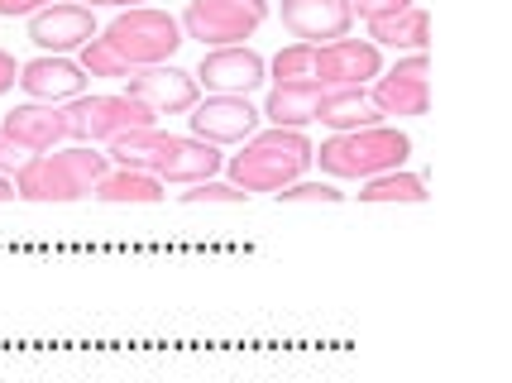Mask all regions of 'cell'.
Returning a JSON list of instances; mask_svg holds the SVG:
<instances>
[{"label": "cell", "mask_w": 512, "mask_h": 383, "mask_svg": "<svg viewBox=\"0 0 512 383\" xmlns=\"http://www.w3.org/2000/svg\"><path fill=\"white\" fill-rule=\"evenodd\" d=\"M350 5V15H364V20H383V15H398L407 10L412 0H345Z\"/></svg>", "instance_id": "obj_27"}, {"label": "cell", "mask_w": 512, "mask_h": 383, "mask_svg": "<svg viewBox=\"0 0 512 383\" xmlns=\"http://www.w3.org/2000/svg\"><path fill=\"white\" fill-rule=\"evenodd\" d=\"M426 72H431V63H426V48H422V53H412L407 63H398V68H393V77H407V82H426Z\"/></svg>", "instance_id": "obj_28"}, {"label": "cell", "mask_w": 512, "mask_h": 383, "mask_svg": "<svg viewBox=\"0 0 512 383\" xmlns=\"http://www.w3.org/2000/svg\"><path fill=\"white\" fill-rule=\"evenodd\" d=\"M379 68V44H369V39L316 44V82L321 87H364L369 77H379Z\"/></svg>", "instance_id": "obj_7"}, {"label": "cell", "mask_w": 512, "mask_h": 383, "mask_svg": "<svg viewBox=\"0 0 512 383\" xmlns=\"http://www.w3.org/2000/svg\"><path fill=\"white\" fill-rule=\"evenodd\" d=\"M326 87L321 82H283V87L268 91L264 115L278 125V130H302L316 120V106H321Z\"/></svg>", "instance_id": "obj_17"}, {"label": "cell", "mask_w": 512, "mask_h": 383, "mask_svg": "<svg viewBox=\"0 0 512 383\" xmlns=\"http://www.w3.org/2000/svg\"><path fill=\"white\" fill-rule=\"evenodd\" d=\"M72 5H130V10H139V5H144V0H72Z\"/></svg>", "instance_id": "obj_31"}, {"label": "cell", "mask_w": 512, "mask_h": 383, "mask_svg": "<svg viewBox=\"0 0 512 383\" xmlns=\"http://www.w3.org/2000/svg\"><path fill=\"white\" fill-rule=\"evenodd\" d=\"M216 168H221V154H216V144H206V139H182V135H173V139H168V154H163V163L154 168V178H158V182H182V187H192V182L216 178Z\"/></svg>", "instance_id": "obj_14"}, {"label": "cell", "mask_w": 512, "mask_h": 383, "mask_svg": "<svg viewBox=\"0 0 512 383\" xmlns=\"http://www.w3.org/2000/svg\"><path fill=\"white\" fill-rule=\"evenodd\" d=\"M29 39L39 48H53V53L82 48L96 39V15L87 5H44L29 15Z\"/></svg>", "instance_id": "obj_12"}, {"label": "cell", "mask_w": 512, "mask_h": 383, "mask_svg": "<svg viewBox=\"0 0 512 383\" xmlns=\"http://www.w3.org/2000/svg\"><path fill=\"white\" fill-rule=\"evenodd\" d=\"M249 192H240L235 182H192V192H182V206H216V202H225V206H240Z\"/></svg>", "instance_id": "obj_24"}, {"label": "cell", "mask_w": 512, "mask_h": 383, "mask_svg": "<svg viewBox=\"0 0 512 383\" xmlns=\"http://www.w3.org/2000/svg\"><path fill=\"white\" fill-rule=\"evenodd\" d=\"M91 197H101L106 206H154L163 202V182L154 173H130V168H111L106 178L96 182V192Z\"/></svg>", "instance_id": "obj_18"}, {"label": "cell", "mask_w": 512, "mask_h": 383, "mask_svg": "<svg viewBox=\"0 0 512 383\" xmlns=\"http://www.w3.org/2000/svg\"><path fill=\"white\" fill-rule=\"evenodd\" d=\"M350 5L345 0H283V29L302 44H335L350 34Z\"/></svg>", "instance_id": "obj_11"}, {"label": "cell", "mask_w": 512, "mask_h": 383, "mask_svg": "<svg viewBox=\"0 0 512 383\" xmlns=\"http://www.w3.org/2000/svg\"><path fill=\"white\" fill-rule=\"evenodd\" d=\"M192 139H206V144H240V139L254 135L259 125V111L249 106V96H206L192 106Z\"/></svg>", "instance_id": "obj_8"}, {"label": "cell", "mask_w": 512, "mask_h": 383, "mask_svg": "<svg viewBox=\"0 0 512 383\" xmlns=\"http://www.w3.org/2000/svg\"><path fill=\"white\" fill-rule=\"evenodd\" d=\"M106 173H111V158L87 149V144L34 154L15 173V197H24V202H82L96 192V182Z\"/></svg>", "instance_id": "obj_1"}, {"label": "cell", "mask_w": 512, "mask_h": 383, "mask_svg": "<svg viewBox=\"0 0 512 383\" xmlns=\"http://www.w3.org/2000/svg\"><path fill=\"white\" fill-rule=\"evenodd\" d=\"M316 120H321V125H331L335 135H350V130H369V125H379L383 115H379V106L369 101V91L364 87H326L321 106H316Z\"/></svg>", "instance_id": "obj_15"}, {"label": "cell", "mask_w": 512, "mask_h": 383, "mask_svg": "<svg viewBox=\"0 0 512 383\" xmlns=\"http://www.w3.org/2000/svg\"><path fill=\"white\" fill-rule=\"evenodd\" d=\"M0 202H15V182L0 178Z\"/></svg>", "instance_id": "obj_32"}, {"label": "cell", "mask_w": 512, "mask_h": 383, "mask_svg": "<svg viewBox=\"0 0 512 383\" xmlns=\"http://www.w3.org/2000/svg\"><path fill=\"white\" fill-rule=\"evenodd\" d=\"M101 39H106L130 68H158V63H168L182 48V24L173 20V15H163V10L139 5V10H125L120 20L106 24Z\"/></svg>", "instance_id": "obj_5"}, {"label": "cell", "mask_w": 512, "mask_h": 383, "mask_svg": "<svg viewBox=\"0 0 512 383\" xmlns=\"http://www.w3.org/2000/svg\"><path fill=\"white\" fill-rule=\"evenodd\" d=\"M82 72H91V77H130V63L115 53L106 39H91V44H82V63H77Z\"/></svg>", "instance_id": "obj_23"}, {"label": "cell", "mask_w": 512, "mask_h": 383, "mask_svg": "<svg viewBox=\"0 0 512 383\" xmlns=\"http://www.w3.org/2000/svg\"><path fill=\"white\" fill-rule=\"evenodd\" d=\"M15 82H20V68H15V58H10V53L0 48V96L15 87Z\"/></svg>", "instance_id": "obj_29"}, {"label": "cell", "mask_w": 512, "mask_h": 383, "mask_svg": "<svg viewBox=\"0 0 512 383\" xmlns=\"http://www.w3.org/2000/svg\"><path fill=\"white\" fill-rule=\"evenodd\" d=\"M29 149H24L20 139L15 135H5V130H0V178H5V173H10V178H15V173H20L24 163H29Z\"/></svg>", "instance_id": "obj_26"}, {"label": "cell", "mask_w": 512, "mask_h": 383, "mask_svg": "<svg viewBox=\"0 0 512 383\" xmlns=\"http://www.w3.org/2000/svg\"><path fill=\"white\" fill-rule=\"evenodd\" d=\"M412 154V139L388 125H369V130H350V135L326 139L321 149H312V158H321V173L331 178H379L402 168V158Z\"/></svg>", "instance_id": "obj_3"}, {"label": "cell", "mask_w": 512, "mask_h": 383, "mask_svg": "<svg viewBox=\"0 0 512 383\" xmlns=\"http://www.w3.org/2000/svg\"><path fill=\"white\" fill-rule=\"evenodd\" d=\"M0 130L20 139L29 154H48V149H58V144L67 139L63 111H58V106H15V111L5 115Z\"/></svg>", "instance_id": "obj_16"}, {"label": "cell", "mask_w": 512, "mask_h": 383, "mask_svg": "<svg viewBox=\"0 0 512 383\" xmlns=\"http://www.w3.org/2000/svg\"><path fill=\"white\" fill-rule=\"evenodd\" d=\"M20 87L34 96V101H77L82 87H87V77L82 68L72 63V58H34V63H24L20 68Z\"/></svg>", "instance_id": "obj_13"}, {"label": "cell", "mask_w": 512, "mask_h": 383, "mask_svg": "<svg viewBox=\"0 0 512 383\" xmlns=\"http://www.w3.org/2000/svg\"><path fill=\"white\" fill-rule=\"evenodd\" d=\"M278 202H326V206H335L340 202V192L326 187V182H288V187L278 192Z\"/></svg>", "instance_id": "obj_25"}, {"label": "cell", "mask_w": 512, "mask_h": 383, "mask_svg": "<svg viewBox=\"0 0 512 383\" xmlns=\"http://www.w3.org/2000/svg\"><path fill=\"white\" fill-rule=\"evenodd\" d=\"M48 0H0V15H34V10H44Z\"/></svg>", "instance_id": "obj_30"}, {"label": "cell", "mask_w": 512, "mask_h": 383, "mask_svg": "<svg viewBox=\"0 0 512 383\" xmlns=\"http://www.w3.org/2000/svg\"><path fill=\"white\" fill-rule=\"evenodd\" d=\"M273 77L283 82H316V44H292L273 58Z\"/></svg>", "instance_id": "obj_22"}, {"label": "cell", "mask_w": 512, "mask_h": 383, "mask_svg": "<svg viewBox=\"0 0 512 383\" xmlns=\"http://www.w3.org/2000/svg\"><path fill=\"white\" fill-rule=\"evenodd\" d=\"M312 168V144L302 130H259L245 139V154L230 158V178L240 192H283L288 182H302Z\"/></svg>", "instance_id": "obj_2"}, {"label": "cell", "mask_w": 512, "mask_h": 383, "mask_svg": "<svg viewBox=\"0 0 512 383\" xmlns=\"http://www.w3.org/2000/svg\"><path fill=\"white\" fill-rule=\"evenodd\" d=\"M359 202H369V206H379V202H407V206H422V202H426V182L417 178V173H402V168H393V173H379V178H369V182H364Z\"/></svg>", "instance_id": "obj_21"}, {"label": "cell", "mask_w": 512, "mask_h": 383, "mask_svg": "<svg viewBox=\"0 0 512 383\" xmlns=\"http://www.w3.org/2000/svg\"><path fill=\"white\" fill-rule=\"evenodd\" d=\"M197 82L211 96H249L264 82V58L254 48H216L197 68Z\"/></svg>", "instance_id": "obj_10"}, {"label": "cell", "mask_w": 512, "mask_h": 383, "mask_svg": "<svg viewBox=\"0 0 512 383\" xmlns=\"http://www.w3.org/2000/svg\"><path fill=\"white\" fill-rule=\"evenodd\" d=\"M58 111H63L67 139H77V144H111V139L130 135V130H149L158 120L134 96H77Z\"/></svg>", "instance_id": "obj_4"}, {"label": "cell", "mask_w": 512, "mask_h": 383, "mask_svg": "<svg viewBox=\"0 0 512 383\" xmlns=\"http://www.w3.org/2000/svg\"><path fill=\"white\" fill-rule=\"evenodd\" d=\"M125 82H130L125 96L144 101L154 115H178L197 106V77L182 68H163V63L158 68H134Z\"/></svg>", "instance_id": "obj_9"}, {"label": "cell", "mask_w": 512, "mask_h": 383, "mask_svg": "<svg viewBox=\"0 0 512 383\" xmlns=\"http://www.w3.org/2000/svg\"><path fill=\"white\" fill-rule=\"evenodd\" d=\"M426 34H431V20H426V10H417V5H407L398 15H383V20H369V39H374V44H388V48L422 53Z\"/></svg>", "instance_id": "obj_19"}, {"label": "cell", "mask_w": 512, "mask_h": 383, "mask_svg": "<svg viewBox=\"0 0 512 383\" xmlns=\"http://www.w3.org/2000/svg\"><path fill=\"white\" fill-rule=\"evenodd\" d=\"M268 20V0H192L182 29L211 48H240Z\"/></svg>", "instance_id": "obj_6"}, {"label": "cell", "mask_w": 512, "mask_h": 383, "mask_svg": "<svg viewBox=\"0 0 512 383\" xmlns=\"http://www.w3.org/2000/svg\"><path fill=\"white\" fill-rule=\"evenodd\" d=\"M369 101L379 106V115H426L431 111V87L426 82H407V77H379Z\"/></svg>", "instance_id": "obj_20"}]
</instances>
